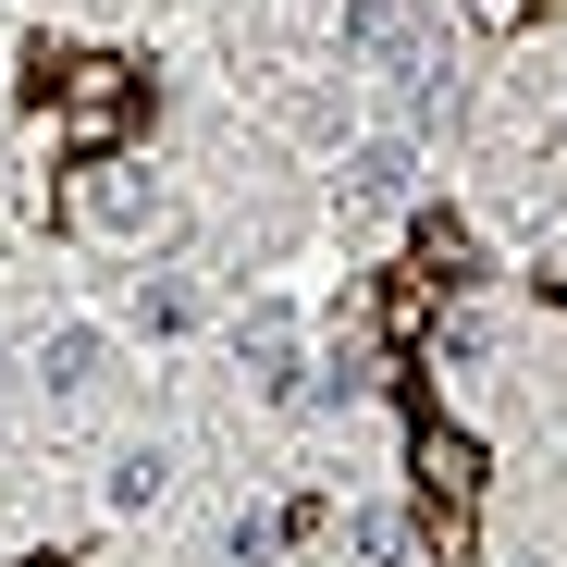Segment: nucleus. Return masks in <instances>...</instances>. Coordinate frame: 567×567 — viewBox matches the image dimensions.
Masks as SVG:
<instances>
[{
    "instance_id": "nucleus-6",
    "label": "nucleus",
    "mask_w": 567,
    "mask_h": 567,
    "mask_svg": "<svg viewBox=\"0 0 567 567\" xmlns=\"http://www.w3.org/2000/svg\"><path fill=\"white\" fill-rule=\"evenodd\" d=\"M62 112H74V136H112V112H124V62H74V74H62Z\"/></svg>"
},
{
    "instance_id": "nucleus-5",
    "label": "nucleus",
    "mask_w": 567,
    "mask_h": 567,
    "mask_svg": "<svg viewBox=\"0 0 567 567\" xmlns=\"http://www.w3.org/2000/svg\"><path fill=\"white\" fill-rule=\"evenodd\" d=\"M284 530H309V506H235L223 518V567H271Z\"/></svg>"
},
{
    "instance_id": "nucleus-8",
    "label": "nucleus",
    "mask_w": 567,
    "mask_h": 567,
    "mask_svg": "<svg viewBox=\"0 0 567 567\" xmlns=\"http://www.w3.org/2000/svg\"><path fill=\"white\" fill-rule=\"evenodd\" d=\"M136 321H148V333H198V284H185V271H148V284H136Z\"/></svg>"
},
{
    "instance_id": "nucleus-3",
    "label": "nucleus",
    "mask_w": 567,
    "mask_h": 567,
    "mask_svg": "<svg viewBox=\"0 0 567 567\" xmlns=\"http://www.w3.org/2000/svg\"><path fill=\"white\" fill-rule=\"evenodd\" d=\"M333 185H346V210H395V198H420V136H408V124H395V136H358Z\"/></svg>"
},
{
    "instance_id": "nucleus-7",
    "label": "nucleus",
    "mask_w": 567,
    "mask_h": 567,
    "mask_svg": "<svg viewBox=\"0 0 567 567\" xmlns=\"http://www.w3.org/2000/svg\"><path fill=\"white\" fill-rule=\"evenodd\" d=\"M100 494H112L124 518H136V506H161V494H173V456H161V444H124V456H112V482H100Z\"/></svg>"
},
{
    "instance_id": "nucleus-1",
    "label": "nucleus",
    "mask_w": 567,
    "mask_h": 567,
    "mask_svg": "<svg viewBox=\"0 0 567 567\" xmlns=\"http://www.w3.org/2000/svg\"><path fill=\"white\" fill-rule=\"evenodd\" d=\"M62 210H74V235H112V247H136V235L161 223V173H148V161H86V173L62 185Z\"/></svg>"
},
{
    "instance_id": "nucleus-9",
    "label": "nucleus",
    "mask_w": 567,
    "mask_h": 567,
    "mask_svg": "<svg viewBox=\"0 0 567 567\" xmlns=\"http://www.w3.org/2000/svg\"><path fill=\"white\" fill-rule=\"evenodd\" d=\"M13 383H25V358H13V333H0V395H13Z\"/></svg>"
},
{
    "instance_id": "nucleus-2",
    "label": "nucleus",
    "mask_w": 567,
    "mask_h": 567,
    "mask_svg": "<svg viewBox=\"0 0 567 567\" xmlns=\"http://www.w3.org/2000/svg\"><path fill=\"white\" fill-rule=\"evenodd\" d=\"M25 370H38L50 408H100V395H112V333H100V321H50Z\"/></svg>"
},
{
    "instance_id": "nucleus-4",
    "label": "nucleus",
    "mask_w": 567,
    "mask_h": 567,
    "mask_svg": "<svg viewBox=\"0 0 567 567\" xmlns=\"http://www.w3.org/2000/svg\"><path fill=\"white\" fill-rule=\"evenodd\" d=\"M333 567H408V518L395 506H346L333 518Z\"/></svg>"
}]
</instances>
